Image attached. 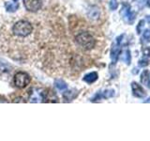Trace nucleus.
<instances>
[{"label":"nucleus","mask_w":150,"mask_h":141,"mask_svg":"<svg viewBox=\"0 0 150 141\" xmlns=\"http://www.w3.org/2000/svg\"><path fill=\"white\" fill-rule=\"evenodd\" d=\"M77 44L80 45L84 50H90L96 44V41L94 37L88 32H81L75 38Z\"/></svg>","instance_id":"obj_1"},{"label":"nucleus","mask_w":150,"mask_h":141,"mask_svg":"<svg viewBox=\"0 0 150 141\" xmlns=\"http://www.w3.org/2000/svg\"><path fill=\"white\" fill-rule=\"evenodd\" d=\"M12 30H13V33L16 36L26 37L32 32L33 27H32V25L29 22L22 20V21L17 22L15 25L13 26Z\"/></svg>","instance_id":"obj_2"},{"label":"nucleus","mask_w":150,"mask_h":141,"mask_svg":"<svg viewBox=\"0 0 150 141\" xmlns=\"http://www.w3.org/2000/svg\"><path fill=\"white\" fill-rule=\"evenodd\" d=\"M125 35H121L119 37H117L115 39V41L114 42V44L112 45L111 48V59L112 64H115L117 62V60L119 58V56L121 53V43L123 41V38Z\"/></svg>","instance_id":"obj_3"},{"label":"nucleus","mask_w":150,"mask_h":141,"mask_svg":"<svg viewBox=\"0 0 150 141\" xmlns=\"http://www.w3.org/2000/svg\"><path fill=\"white\" fill-rule=\"evenodd\" d=\"M120 15L122 19L128 24H133L136 19V13L131 11V8L129 4H123L122 5Z\"/></svg>","instance_id":"obj_4"},{"label":"nucleus","mask_w":150,"mask_h":141,"mask_svg":"<svg viewBox=\"0 0 150 141\" xmlns=\"http://www.w3.org/2000/svg\"><path fill=\"white\" fill-rule=\"evenodd\" d=\"M30 83V76L26 73L19 72L14 75V85L17 88H23Z\"/></svg>","instance_id":"obj_5"},{"label":"nucleus","mask_w":150,"mask_h":141,"mask_svg":"<svg viewBox=\"0 0 150 141\" xmlns=\"http://www.w3.org/2000/svg\"><path fill=\"white\" fill-rule=\"evenodd\" d=\"M23 5L29 11H37L42 6V0H23Z\"/></svg>","instance_id":"obj_6"},{"label":"nucleus","mask_w":150,"mask_h":141,"mask_svg":"<svg viewBox=\"0 0 150 141\" xmlns=\"http://www.w3.org/2000/svg\"><path fill=\"white\" fill-rule=\"evenodd\" d=\"M115 96V90L114 89H105V90L98 91L95 96H94L91 101L92 102H97L102 100V99H109Z\"/></svg>","instance_id":"obj_7"},{"label":"nucleus","mask_w":150,"mask_h":141,"mask_svg":"<svg viewBox=\"0 0 150 141\" xmlns=\"http://www.w3.org/2000/svg\"><path fill=\"white\" fill-rule=\"evenodd\" d=\"M42 99H43V89L33 88L29 95V101L31 103H41Z\"/></svg>","instance_id":"obj_8"},{"label":"nucleus","mask_w":150,"mask_h":141,"mask_svg":"<svg viewBox=\"0 0 150 141\" xmlns=\"http://www.w3.org/2000/svg\"><path fill=\"white\" fill-rule=\"evenodd\" d=\"M131 89H132L133 96L137 97V98H144L145 95H146V92L144 91L143 87L136 82L131 83Z\"/></svg>","instance_id":"obj_9"},{"label":"nucleus","mask_w":150,"mask_h":141,"mask_svg":"<svg viewBox=\"0 0 150 141\" xmlns=\"http://www.w3.org/2000/svg\"><path fill=\"white\" fill-rule=\"evenodd\" d=\"M42 102L44 103H58V97L55 93L50 89H43V99Z\"/></svg>","instance_id":"obj_10"},{"label":"nucleus","mask_w":150,"mask_h":141,"mask_svg":"<svg viewBox=\"0 0 150 141\" xmlns=\"http://www.w3.org/2000/svg\"><path fill=\"white\" fill-rule=\"evenodd\" d=\"M141 82L147 88H150V73L148 70H144L141 73Z\"/></svg>","instance_id":"obj_11"},{"label":"nucleus","mask_w":150,"mask_h":141,"mask_svg":"<svg viewBox=\"0 0 150 141\" xmlns=\"http://www.w3.org/2000/svg\"><path fill=\"white\" fill-rule=\"evenodd\" d=\"M98 78V75L96 72H92V73H87L86 76L83 77V81L87 83V84H92L94 82H96Z\"/></svg>","instance_id":"obj_12"},{"label":"nucleus","mask_w":150,"mask_h":141,"mask_svg":"<svg viewBox=\"0 0 150 141\" xmlns=\"http://www.w3.org/2000/svg\"><path fill=\"white\" fill-rule=\"evenodd\" d=\"M6 9L8 12H14L16 11L18 8H19V4L18 3H14V2H8L6 3Z\"/></svg>","instance_id":"obj_13"},{"label":"nucleus","mask_w":150,"mask_h":141,"mask_svg":"<svg viewBox=\"0 0 150 141\" xmlns=\"http://www.w3.org/2000/svg\"><path fill=\"white\" fill-rule=\"evenodd\" d=\"M77 94H78V92H77L76 89H73V90H69V91H67L64 94V98L67 99L68 101H71L77 96Z\"/></svg>","instance_id":"obj_14"},{"label":"nucleus","mask_w":150,"mask_h":141,"mask_svg":"<svg viewBox=\"0 0 150 141\" xmlns=\"http://www.w3.org/2000/svg\"><path fill=\"white\" fill-rule=\"evenodd\" d=\"M88 15H89V18H91V19H98L100 17V11H98V8L93 7L90 11H89Z\"/></svg>","instance_id":"obj_15"},{"label":"nucleus","mask_w":150,"mask_h":141,"mask_svg":"<svg viewBox=\"0 0 150 141\" xmlns=\"http://www.w3.org/2000/svg\"><path fill=\"white\" fill-rule=\"evenodd\" d=\"M54 85H55V87L57 89H59V90L61 91H63V90H66L68 88L67 86V84H66L63 80H55V82H54Z\"/></svg>","instance_id":"obj_16"},{"label":"nucleus","mask_w":150,"mask_h":141,"mask_svg":"<svg viewBox=\"0 0 150 141\" xmlns=\"http://www.w3.org/2000/svg\"><path fill=\"white\" fill-rule=\"evenodd\" d=\"M123 61H125V63L127 65H129L130 64V61H131V56H130V51L129 50H126L124 52V55H123V58H122Z\"/></svg>","instance_id":"obj_17"},{"label":"nucleus","mask_w":150,"mask_h":141,"mask_svg":"<svg viewBox=\"0 0 150 141\" xmlns=\"http://www.w3.org/2000/svg\"><path fill=\"white\" fill-rule=\"evenodd\" d=\"M143 40L144 42H150V29H145L144 31Z\"/></svg>","instance_id":"obj_18"},{"label":"nucleus","mask_w":150,"mask_h":141,"mask_svg":"<svg viewBox=\"0 0 150 141\" xmlns=\"http://www.w3.org/2000/svg\"><path fill=\"white\" fill-rule=\"evenodd\" d=\"M149 64V61L148 59L146 58H142V59H140L139 60V62H138V65L140 66V67H145V66H147Z\"/></svg>","instance_id":"obj_19"},{"label":"nucleus","mask_w":150,"mask_h":141,"mask_svg":"<svg viewBox=\"0 0 150 141\" xmlns=\"http://www.w3.org/2000/svg\"><path fill=\"white\" fill-rule=\"evenodd\" d=\"M117 7H118V4H117L116 0H111V2H110V9H112V11H115V9H116Z\"/></svg>","instance_id":"obj_20"},{"label":"nucleus","mask_w":150,"mask_h":141,"mask_svg":"<svg viewBox=\"0 0 150 141\" xmlns=\"http://www.w3.org/2000/svg\"><path fill=\"white\" fill-rule=\"evenodd\" d=\"M143 54L145 56H150V47H144L143 49Z\"/></svg>","instance_id":"obj_21"},{"label":"nucleus","mask_w":150,"mask_h":141,"mask_svg":"<svg viewBox=\"0 0 150 141\" xmlns=\"http://www.w3.org/2000/svg\"><path fill=\"white\" fill-rule=\"evenodd\" d=\"M142 26H144V21H143V20H141L140 23H139V26H138V27H137V31H138V33H140V28L142 27Z\"/></svg>","instance_id":"obj_22"},{"label":"nucleus","mask_w":150,"mask_h":141,"mask_svg":"<svg viewBox=\"0 0 150 141\" xmlns=\"http://www.w3.org/2000/svg\"><path fill=\"white\" fill-rule=\"evenodd\" d=\"M0 103H8V101H7L5 98H3V97L0 96Z\"/></svg>","instance_id":"obj_23"},{"label":"nucleus","mask_w":150,"mask_h":141,"mask_svg":"<svg viewBox=\"0 0 150 141\" xmlns=\"http://www.w3.org/2000/svg\"><path fill=\"white\" fill-rule=\"evenodd\" d=\"M144 103H150V97H149V98L147 99V100H145V101H144Z\"/></svg>","instance_id":"obj_24"},{"label":"nucleus","mask_w":150,"mask_h":141,"mask_svg":"<svg viewBox=\"0 0 150 141\" xmlns=\"http://www.w3.org/2000/svg\"><path fill=\"white\" fill-rule=\"evenodd\" d=\"M147 6L150 7V0H148V1H147Z\"/></svg>","instance_id":"obj_25"},{"label":"nucleus","mask_w":150,"mask_h":141,"mask_svg":"<svg viewBox=\"0 0 150 141\" xmlns=\"http://www.w3.org/2000/svg\"><path fill=\"white\" fill-rule=\"evenodd\" d=\"M14 1H18V0H14Z\"/></svg>","instance_id":"obj_26"},{"label":"nucleus","mask_w":150,"mask_h":141,"mask_svg":"<svg viewBox=\"0 0 150 141\" xmlns=\"http://www.w3.org/2000/svg\"><path fill=\"white\" fill-rule=\"evenodd\" d=\"M149 24H150V20H149Z\"/></svg>","instance_id":"obj_27"}]
</instances>
